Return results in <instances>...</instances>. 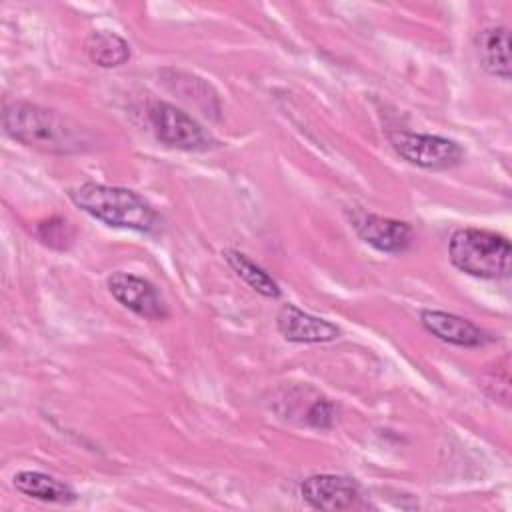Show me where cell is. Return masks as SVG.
I'll return each instance as SVG.
<instances>
[{
  "instance_id": "obj_12",
  "label": "cell",
  "mask_w": 512,
  "mask_h": 512,
  "mask_svg": "<svg viewBox=\"0 0 512 512\" xmlns=\"http://www.w3.org/2000/svg\"><path fill=\"white\" fill-rule=\"evenodd\" d=\"M14 486L18 492L54 504H72L76 500V492L64 484L62 480L48 476L36 470H22L14 476Z\"/></svg>"
},
{
  "instance_id": "obj_9",
  "label": "cell",
  "mask_w": 512,
  "mask_h": 512,
  "mask_svg": "<svg viewBox=\"0 0 512 512\" xmlns=\"http://www.w3.org/2000/svg\"><path fill=\"white\" fill-rule=\"evenodd\" d=\"M276 328L288 342L318 344L340 338V328L324 318L312 316L294 304H284L276 314Z\"/></svg>"
},
{
  "instance_id": "obj_3",
  "label": "cell",
  "mask_w": 512,
  "mask_h": 512,
  "mask_svg": "<svg viewBox=\"0 0 512 512\" xmlns=\"http://www.w3.org/2000/svg\"><path fill=\"white\" fill-rule=\"evenodd\" d=\"M450 262L476 278L500 280L510 276L512 248L506 236L482 230V228H460L450 236L448 242Z\"/></svg>"
},
{
  "instance_id": "obj_11",
  "label": "cell",
  "mask_w": 512,
  "mask_h": 512,
  "mask_svg": "<svg viewBox=\"0 0 512 512\" xmlns=\"http://www.w3.org/2000/svg\"><path fill=\"white\" fill-rule=\"evenodd\" d=\"M474 48L480 66L496 78L510 80V32L506 26H490L476 34Z\"/></svg>"
},
{
  "instance_id": "obj_14",
  "label": "cell",
  "mask_w": 512,
  "mask_h": 512,
  "mask_svg": "<svg viewBox=\"0 0 512 512\" xmlns=\"http://www.w3.org/2000/svg\"><path fill=\"white\" fill-rule=\"evenodd\" d=\"M222 256H224L226 264L234 270V274L238 278H242L254 292L262 294L264 298H278L282 294L278 282L262 266L252 262L246 254L228 248L222 252Z\"/></svg>"
},
{
  "instance_id": "obj_6",
  "label": "cell",
  "mask_w": 512,
  "mask_h": 512,
  "mask_svg": "<svg viewBox=\"0 0 512 512\" xmlns=\"http://www.w3.org/2000/svg\"><path fill=\"white\" fill-rule=\"evenodd\" d=\"M106 286L124 308L132 310L140 318L160 322L166 320L170 314L156 286L142 276L130 272H114L112 276H108Z\"/></svg>"
},
{
  "instance_id": "obj_5",
  "label": "cell",
  "mask_w": 512,
  "mask_h": 512,
  "mask_svg": "<svg viewBox=\"0 0 512 512\" xmlns=\"http://www.w3.org/2000/svg\"><path fill=\"white\" fill-rule=\"evenodd\" d=\"M388 140L406 162L426 170H448L464 160L462 146L444 136L396 130L388 132Z\"/></svg>"
},
{
  "instance_id": "obj_1",
  "label": "cell",
  "mask_w": 512,
  "mask_h": 512,
  "mask_svg": "<svg viewBox=\"0 0 512 512\" xmlns=\"http://www.w3.org/2000/svg\"><path fill=\"white\" fill-rule=\"evenodd\" d=\"M6 136L46 154H78L94 146V138L76 120L32 102H10L2 112Z\"/></svg>"
},
{
  "instance_id": "obj_7",
  "label": "cell",
  "mask_w": 512,
  "mask_h": 512,
  "mask_svg": "<svg viewBox=\"0 0 512 512\" xmlns=\"http://www.w3.org/2000/svg\"><path fill=\"white\" fill-rule=\"evenodd\" d=\"M348 216L360 240L380 252L400 254L406 252L414 242V228L404 220L384 218L364 210H354Z\"/></svg>"
},
{
  "instance_id": "obj_16",
  "label": "cell",
  "mask_w": 512,
  "mask_h": 512,
  "mask_svg": "<svg viewBox=\"0 0 512 512\" xmlns=\"http://www.w3.org/2000/svg\"><path fill=\"white\" fill-rule=\"evenodd\" d=\"M482 386L484 390L494 398L500 400L504 404H508L510 400V374H508V366H498L488 370L482 378Z\"/></svg>"
},
{
  "instance_id": "obj_10",
  "label": "cell",
  "mask_w": 512,
  "mask_h": 512,
  "mask_svg": "<svg viewBox=\"0 0 512 512\" xmlns=\"http://www.w3.org/2000/svg\"><path fill=\"white\" fill-rule=\"evenodd\" d=\"M420 324L430 332L434 338L462 346V348H476L484 346L490 342V336L472 324L470 320L456 316L452 312H442V310H422L420 312Z\"/></svg>"
},
{
  "instance_id": "obj_13",
  "label": "cell",
  "mask_w": 512,
  "mask_h": 512,
  "mask_svg": "<svg viewBox=\"0 0 512 512\" xmlns=\"http://www.w3.org/2000/svg\"><path fill=\"white\" fill-rule=\"evenodd\" d=\"M84 50L88 58L102 68H118L126 64L132 56L130 44L110 30H94L84 40Z\"/></svg>"
},
{
  "instance_id": "obj_8",
  "label": "cell",
  "mask_w": 512,
  "mask_h": 512,
  "mask_svg": "<svg viewBox=\"0 0 512 512\" xmlns=\"http://www.w3.org/2000/svg\"><path fill=\"white\" fill-rule=\"evenodd\" d=\"M300 496L316 510H352L360 506V488L348 476L314 474L300 484Z\"/></svg>"
},
{
  "instance_id": "obj_2",
  "label": "cell",
  "mask_w": 512,
  "mask_h": 512,
  "mask_svg": "<svg viewBox=\"0 0 512 512\" xmlns=\"http://www.w3.org/2000/svg\"><path fill=\"white\" fill-rule=\"evenodd\" d=\"M68 196L82 212L114 228L152 232L160 224L158 212L138 192L122 186L84 182Z\"/></svg>"
},
{
  "instance_id": "obj_15",
  "label": "cell",
  "mask_w": 512,
  "mask_h": 512,
  "mask_svg": "<svg viewBox=\"0 0 512 512\" xmlns=\"http://www.w3.org/2000/svg\"><path fill=\"white\" fill-rule=\"evenodd\" d=\"M34 234L44 246L56 248V250H66L74 240V230L70 228L68 220L60 218V216H54V218H48V220L40 222L36 226Z\"/></svg>"
},
{
  "instance_id": "obj_4",
  "label": "cell",
  "mask_w": 512,
  "mask_h": 512,
  "mask_svg": "<svg viewBox=\"0 0 512 512\" xmlns=\"http://www.w3.org/2000/svg\"><path fill=\"white\" fill-rule=\"evenodd\" d=\"M148 120L164 146L186 152H208L218 146L216 138L196 118L170 102H154Z\"/></svg>"
}]
</instances>
